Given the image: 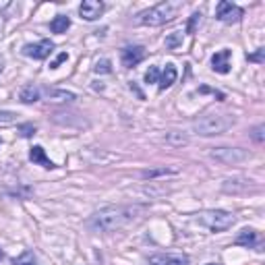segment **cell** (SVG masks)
Wrapping results in <instances>:
<instances>
[{
	"label": "cell",
	"instance_id": "obj_10",
	"mask_svg": "<svg viewBox=\"0 0 265 265\" xmlns=\"http://www.w3.org/2000/svg\"><path fill=\"white\" fill-rule=\"evenodd\" d=\"M230 56H232L230 50H220V52H215L214 56H212V68H214L215 73H220V75L230 73Z\"/></svg>",
	"mask_w": 265,
	"mask_h": 265
},
{
	"label": "cell",
	"instance_id": "obj_23",
	"mask_svg": "<svg viewBox=\"0 0 265 265\" xmlns=\"http://www.w3.org/2000/svg\"><path fill=\"white\" fill-rule=\"evenodd\" d=\"M15 265H37V261H35V257H33V253H29V251H25L17 261H15Z\"/></svg>",
	"mask_w": 265,
	"mask_h": 265
},
{
	"label": "cell",
	"instance_id": "obj_27",
	"mask_svg": "<svg viewBox=\"0 0 265 265\" xmlns=\"http://www.w3.org/2000/svg\"><path fill=\"white\" fill-rule=\"evenodd\" d=\"M65 60H68V54H66V52H62V54H58V56H56V60H54L52 65H50V68H58Z\"/></svg>",
	"mask_w": 265,
	"mask_h": 265
},
{
	"label": "cell",
	"instance_id": "obj_24",
	"mask_svg": "<svg viewBox=\"0 0 265 265\" xmlns=\"http://www.w3.org/2000/svg\"><path fill=\"white\" fill-rule=\"evenodd\" d=\"M158 79H160L158 66H149V71L145 73V83H158Z\"/></svg>",
	"mask_w": 265,
	"mask_h": 265
},
{
	"label": "cell",
	"instance_id": "obj_25",
	"mask_svg": "<svg viewBox=\"0 0 265 265\" xmlns=\"http://www.w3.org/2000/svg\"><path fill=\"white\" fill-rule=\"evenodd\" d=\"M199 23H201V13H193L189 25H186V31H189V33H195V29H197Z\"/></svg>",
	"mask_w": 265,
	"mask_h": 265
},
{
	"label": "cell",
	"instance_id": "obj_14",
	"mask_svg": "<svg viewBox=\"0 0 265 265\" xmlns=\"http://www.w3.org/2000/svg\"><path fill=\"white\" fill-rule=\"evenodd\" d=\"M176 77H178V73H176V66L170 62V65H166V68L160 73V79H158V83H160V89L164 91V89H168L170 85H172L174 81H176Z\"/></svg>",
	"mask_w": 265,
	"mask_h": 265
},
{
	"label": "cell",
	"instance_id": "obj_17",
	"mask_svg": "<svg viewBox=\"0 0 265 265\" xmlns=\"http://www.w3.org/2000/svg\"><path fill=\"white\" fill-rule=\"evenodd\" d=\"M42 93H46V96L52 98V99H58V102H73L75 99V93L60 91V89H44Z\"/></svg>",
	"mask_w": 265,
	"mask_h": 265
},
{
	"label": "cell",
	"instance_id": "obj_31",
	"mask_svg": "<svg viewBox=\"0 0 265 265\" xmlns=\"http://www.w3.org/2000/svg\"><path fill=\"white\" fill-rule=\"evenodd\" d=\"M0 71H2V58H0Z\"/></svg>",
	"mask_w": 265,
	"mask_h": 265
},
{
	"label": "cell",
	"instance_id": "obj_26",
	"mask_svg": "<svg viewBox=\"0 0 265 265\" xmlns=\"http://www.w3.org/2000/svg\"><path fill=\"white\" fill-rule=\"evenodd\" d=\"M15 118H17V114H15V112H0V124L13 122Z\"/></svg>",
	"mask_w": 265,
	"mask_h": 265
},
{
	"label": "cell",
	"instance_id": "obj_18",
	"mask_svg": "<svg viewBox=\"0 0 265 265\" xmlns=\"http://www.w3.org/2000/svg\"><path fill=\"white\" fill-rule=\"evenodd\" d=\"M248 186H251V184H247V182L240 184V181H226L222 189H224L226 193H238V191H247Z\"/></svg>",
	"mask_w": 265,
	"mask_h": 265
},
{
	"label": "cell",
	"instance_id": "obj_16",
	"mask_svg": "<svg viewBox=\"0 0 265 265\" xmlns=\"http://www.w3.org/2000/svg\"><path fill=\"white\" fill-rule=\"evenodd\" d=\"M259 243V234H257L255 230H243L240 234L236 236V245H243V247H255Z\"/></svg>",
	"mask_w": 265,
	"mask_h": 265
},
{
	"label": "cell",
	"instance_id": "obj_21",
	"mask_svg": "<svg viewBox=\"0 0 265 265\" xmlns=\"http://www.w3.org/2000/svg\"><path fill=\"white\" fill-rule=\"evenodd\" d=\"M181 44H182V33H178V31H174V33H170L166 37V48L168 50H176Z\"/></svg>",
	"mask_w": 265,
	"mask_h": 265
},
{
	"label": "cell",
	"instance_id": "obj_12",
	"mask_svg": "<svg viewBox=\"0 0 265 265\" xmlns=\"http://www.w3.org/2000/svg\"><path fill=\"white\" fill-rule=\"evenodd\" d=\"M29 160L33 162V164H40L42 168H48V170H52V168H56L54 166V162L46 155V151H44V147L42 145H33L31 147V151H29Z\"/></svg>",
	"mask_w": 265,
	"mask_h": 265
},
{
	"label": "cell",
	"instance_id": "obj_3",
	"mask_svg": "<svg viewBox=\"0 0 265 265\" xmlns=\"http://www.w3.org/2000/svg\"><path fill=\"white\" fill-rule=\"evenodd\" d=\"M234 118L230 114H217V112H209L199 116L197 120L193 122V132L201 137H214V135H222L228 129H232Z\"/></svg>",
	"mask_w": 265,
	"mask_h": 265
},
{
	"label": "cell",
	"instance_id": "obj_11",
	"mask_svg": "<svg viewBox=\"0 0 265 265\" xmlns=\"http://www.w3.org/2000/svg\"><path fill=\"white\" fill-rule=\"evenodd\" d=\"M149 265H191L184 255H153Z\"/></svg>",
	"mask_w": 265,
	"mask_h": 265
},
{
	"label": "cell",
	"instance_id": "obj_32",
	"mask_svg": "<svg viewBox=\"0 0 265 265\" xmlns=\"http://www.w3.org/2000/svg\"><path fill=\"white\" fill-rule=\"evenodd\" d=\"M2 257H4V253H2V251H0V259H2Z\"/></svg>",
	"mask_w": 265,
	"mask_h": 265
},
{
	"label": "cell",
	"instance_id": "obj_22",
	"mask_svg": "<svg viewBox=\"0 0 265 265\" xmlns=\"http://www.w3.org/2000/svg\"><path fill=\"white\" fill-rule=\"evenodd\" d=\"M93 71H96L98 75H106V73H112V66H110V60H98L96 66H93Z\"/></svg>",
	"mask_w": 265,
	"mask_h": 265
},
{
	"label": "cell",
	"instance_id": "obj_20",
	"mask_svg": "<svg viewBox=\"0 0 265 265\" xmlns=\"http://www.w3.org/2000/svg\"><path fill=\"white\" fill-rule=\"evenodd\" d=\"M186 141H189V139L178 131H172V132H168L166 135V143H170V145H184Z\"/></svg>",
	"mask_w": 265,
	"mask_h": 265
},
{
	"label": "cell",
	"instance_id": "obj_33",
	"mask_svg": "<svg viewBox=\"0 0 265 265\" xmlns=\"http://www.w3.org/2000/svg\"><path fill=\"white\" fill-rule=\"evenodd\" d=\"M209 265H217V263H209Z\"/></svg>",
	"mask_w": 265,
	"mask_h": 265
},
{
	"label": "cell",
	"instance_id": "obj_9",
	"mask_svg": "<svg viewBox=\"0 0 265 265\" xmlns=\"http://www.w3.org/2000/svg\"><path fill=\"white\" fill-rule=\"evenodd\" d=\"M102 13H104V2H99V0H83L79 6V15L85 21H96L99 19Z\"/></svg>",
	"mask_w": 265,
	"mask_h": 265
},
{
	"label": "cell",
	"instance_id": "obj_13",
	"mask_svg": "<svg viewBox=\"0 0 265 265\" xmlns=\"http://www.w3.org/2000/svg\"><path fill=\"white\" fill-rule=\"evenodd\" d=\"M19 99H21L23 104H35L37 99H42V89L37 87V85L29 83V85H25V87L21 89V93H19Z\"/></svg>",
	"mask_w": 265,
	"mask_h": 265
},
{
	"label": "cell",
	"instance_id": "obj_15",
	"mask_svg": "<svg viewBox=\"0 0 265 265\" xmlns=\"http://www.w3.org/2000/svg\"><path fill=\"white\" fill-rule=\"evenodd\" d=\"M71 27V19L66 15H58L50 21V31L52 33H66V29Z\"/></svg>",
	"mask_w": 265,
	"mask_h": 265
},
{
	"label": "cell",
	"instance_id": "obj_1",
	"mask_svg": "<svg viewBox=\"0 0 265 265\" xmlns=\"http://www.w3.org/2000/svg\"><path fill=\"white\" fill-rule=\"evenodd\" d=\"M147 214V205H108L87 220V228L93 232H116L139 222Z\"/></svg>",
	"mask_w": 265,
	"mask_h": 265
},
{
	"label": "cell",
	"instance_id": "obj_8",
	"mask_svg": "<svg viewBox=\"0 0 265 265\" xmlns=\"http://www.w3.org/2000/svg\"><path fill=\"white\" fill-rule=\"evenodd\" d=\"M120 58H122V65L124 66L132 68V66H137L139 62L145 58V48H143V46H127V48L122 50Z\"/></svg>",
	"mask_w": 265,
	"mask_h": 265
},
{
	"label": "cell",
	"instance_id": "obj_6",
	"mask_svg": "<svg viewBox=\"0 0 265 265\" xmlns=\"http://www.w3.org/2000/svg\"><path fill=\"white\" fill-rule=\"evenodd\" d=\"M215 19L222 21V23H238L240 19H243V9L228 2V0H222V2H217Z\"/></svg>",
	"mask_w": 265,
	"mask_h": 265
},
{
	"label": "cell",
	"instance_id": "obj_29",
	"mask_svg": "<svg viewBox=\"0 0 265 265\" xmlns=\"http://www.w3.org/2000/svg\"><path fill=\"white\" fill-rule=\"evenodd\" d=\"M257 143H263V124H259L255 131H253V135H251Z\"/></svg>",
	"mask_w": 265,
	"mask_h": 265
},
{
	"label": "cell",
	"instance_id": "obj_28",
	"mask_svg": "<svg viewBox=\"0 0 265 265\" xmlns=\"http://www.w3.org/2000/svg\"><path fill=\"white\" fill-rule=\"evenodd\" d=\"M19 131H21V135H23V137H31V135L35 132V127H33V124H23V127H21Z\"/></svg>",
	"mask_w": 265,
	"mask_h": 265
},
{
	"label": "cell",
	"instance_id": "obj_5",
	"mask_svg": "<svg viewBox=\"0 0 265 265\" xmlns=\"http://www.w3.org/2000/svg\"><path fill=\"white\" fill-rule=\"evenodd\" d=\"M209 155H212V160L224 164V166H238V164L251 160V151L240 149V147H214Z\"/></svg>",
	"mask_w": 265,
	"mask_h": 265
},
{
	"label": "cell",
	"instance_id": "obj_4",
	"mask_svg": "<svg viewBox=\"0 0 265 265\" xmlns=\"http://www.w3.org/2000/svg\"><path fill=\"white\" fill-rule=\"evenodd\" d=\"M234 222H236V217L230 212H224V209H209V212H203L197 215V224L207 230H212V232L228 230L234 226Z\"/></svg>",
	"mask_w": 265,
	"mask_h": 265
},
{
	"label": "cell",
	"instance_id": "obj_19",
	"mask_svg": "<svg viewBox=\"0 0 265 265\" xmlns=\"http://www.w3.org/2000/svg\"><path fill=\"white\" fill-rule=\"evenodd\" d=\"M168 174H176V170H168V168L143 170V172H141V178H155V176H168Z\"/></svg>",
	"mask_w": 265,
	"mask_h": 265
},
{
	"label": "cell",
	"instance_id": "obj_30",
	"mask_svg": "<svg viewBox=\"0 0 265 265\" xmlns=\"http://www.w3.org/2000/svg\"><path fill=\"white\" fill-rule=\"evenodd\" d=\"M263 54H265V50H257V54H248V60L251 62H263Z\"/></svg>",
	"mask_w": 265,
	"mask_h": 265
},
{
	"label": "cell",
	"instance_id": "obj_2",
	"mask_svg": "<svg viewBox=\"0 0 265 265\" xmlns=\"http://www.w3.org/2000/svg\"><path fill=\"white\" fill-rule=\"evenodd\" d=\"M181 11H182V2H181V0H164V2L151 6V9L139 13L137 15V21L141 23V25L158 27V25H164V23H170L172 19H176Z\"/></svg>",
	"mask_w": 265,
	"mask_h": 265
},
{
	"label": "cell",
	"instance_id": "obj_7",
	"mask_svg": "<svg viewBox=\"0 0 265 265\" xmlns=\"http://www.w3.org/2000/svg\"><path fill=\"white\" fill-rule=\"evenodd\" d=\"M54 50V44L50 40H42L37 44H27L23 48V54L29 58H35V60H44L46 56H50V52Z\"/></svg>",
	"mask_w": 265,
	"mask_h": 265
}]
</instances>
